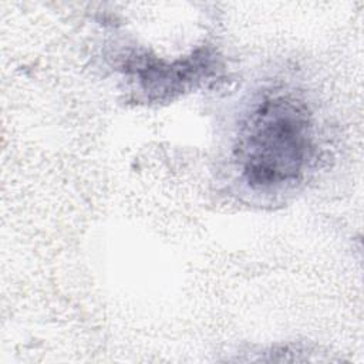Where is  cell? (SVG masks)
<instances>
[{"instance_id":"obj_1","label":"cell","mask_w":364,"mask_h":364,"mask_svg":"<svg viewBox=\"0 0 364 364\" xmlns=\"http://www.w3.org/2000/svg\"><path fill=\"white\" fill-rule=\"evenodd\" d=\"M237 149L249 186L274 191L294 185L314 151L309 109L287 95L264 98L249 117Z\"/></svg>"}]
</instances>
